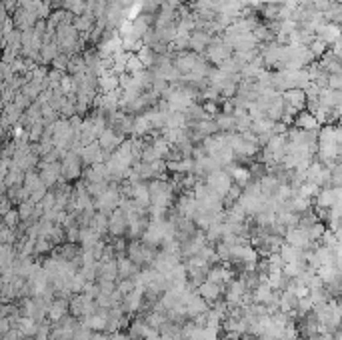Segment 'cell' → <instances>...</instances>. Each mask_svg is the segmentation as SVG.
I'll return each instance as SVG.
<instances>
[{
    "label": "cell",
    "instance_id": "obj_1",
    "mask_svg": "<svg viewBox=\"0 0 342 340\" xmlns=\"http://www.w3.org/2000/svg\"><path fill=\"white\" fill-rule=\"evenodd\" d=\"M232 184L234 182H232V178L226 170H214V172H208V176H206V186L214 194H218L220 198H224V194L230 190Z\"/></svg>",
    "mask_w": 342,
    "mask_h": 340
},
{
    "label": "cell",
    "instance_id": "obj_2",
    "mask_svg": "<svg viewBox=\"0 0 342 340\" xmlns=\"http://www.w3.org/2000/svg\"><path fill=\"white\" fill-rule=\"evenodd\" d=\"M206 56H208V60L210 62H214L216 66L218 64H222L224 60H228L230 58V54H232V48L222 40V38H212L210 40V44L206 46Z\"/></svg>",
    "mask_w": 342,
    "mask_h": 340
},
{
    "label": "cell",
    "instance_id": "obj_3",
    "mask_svg": "<svg viewBox=\"0 0 342 340\" xmlns=\"http://www.w3.org/2000/svg\"><path fill=\"white\" fill-rule=\"evenodd\" d=\"M100 146L102 152H114L120 144H122V134L116 132L114 128H104L98 136V142H96Z\"/></svg>",
    "mask_w": 342,
    "mask_h": 340
},
{
    "label": "cell",
    "instance_id": "obj_4",
    "mask_svg": "<svg viewBox=\"0 0 342 340\" xmlns=\"http://www.w3.org/2000/svg\"><path fill=\"white\" fill-rule=\"evenodd\" d=\"M60 174L66 180H74L80 176V158L76 156V152H68L60 164Z\"/></svg>",
    "mask_w": 342,
    "mask_h": 340
},
{
    "label": "cell",
    "instance_id": "obj_5",
    "mask_svg": "<svg viewBox=\"0 0 342 340\" xmlns=\"http://www.w3.org/2000/svg\"><path fill=\"white\" fill-rule=\"evenodd\" d=\"M210 34L204 32V30H196V32H192L190 38H188V48L194 52V54H200L206 50V46L210 44Z\"/></svg>",
    "mask_w": 342,
    "mask_h": 340
},
{
    "label": "cell",
    "instance_id": "obj_6",
    "mask_svg": "<svg viewBox=\"0 0 342 340\" xmlns=\"http://www.w3.org/2000/svg\"><path fill=\"white\" fill-rule=\"evenodd\" d=\"M296 120H294V124H296V128H300V130H318V126H320V122L308 112V110H300L296 116H294Z\"/></svg>",
    "mask_w": 342,
    "mask_h": 340
},
{
    "label": "cell",
    "instance_id": "obj_7",
    "mask_svg": "<svg viewBox=\"0 0 342 340\" xmlns=\"http://www.w3.org/2000/svg\"><path fill=\"white\" fill-rule=\"evenodd\" d=\"M136 58L140 60V64L144 66V68H148V66H154V62H156V58H158V54L152 50V48H148V46H140L138 50H136Z\"/></svg>",
    "mask_w": 342,
    "mask_h": 340
},
{
    "label": "cell",
    "instance_id": "obj_8",
    "mask_svg": "<svg viewBox=\"0 0 342 340\" xmlns=\"http://www.w3.org/2000/svg\"><path fill=\"white\" fill-rule=\"evenodd\" d=\"M92 24H94V18H92L90 14H80V16H76L74 22H72V26L76 28L78 34H80V32H88V30L92 28Z\"/></svg>",
    "mask_w": 342,
    "mask_h": 340
},
{
    "label": "cell",
    "instance_id": "obj_9",
    "mask_svg": "<svg viewBox=\"0 0 342 340\" xmlns=\"http://www.w3.org/2000/svg\"><path fill=\"white\" fill-rule=\"evenodd\" d=\"M52 66L60 72V70H64V68H68V58L64 56V54H58L54 60H52Z\"/></svg>",
    "mask_w": 342,
    "mask_h": 340
}]
</instances>
